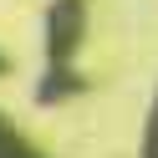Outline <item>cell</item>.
<instances>
[{"instance_id":"277c9868","label":"cell","mask_w":158,"mask_h":158,"mask_svg":"<svg viewBox=\"0 0 158 158\" xmlns=\"http://www.w3.org/2000/svg\"><path fill=\"white\" fill-rule=\"evenodd\" d=\"M138 158H158V82H153V97H148V112H143V133H138Z\"/></svg>"},{"instance_id":"7a4b0ae2","label":"cell","mask_w":158,"mask_h":158,"mask_svg":"<svg viewBox=\"0 0 158 158\" xmlns=\"http://www.w3.org/2000/svg\"><path fill=\"white\" fill-rule=\"evenodd\" d=\"M82 92H87V72L82 66H72V72H46L41 66V77H36V87H31L36 107H61V102H72V97H82Z\"/></svg>"},{"instance_id":"3957f363","label":"cell","mask_w":158,"mask_h":158,"mask_svg":"<svg viewBox=\"0 0 158 158\" xmlns=\"http://www.w3.org/2000/svg\"><path fill=\"white\" fill-rule=\"evenodd\" d=\"M0 158H46V153L31 143V138H21V127L0 112Z\"/></svg>"},{"instance_id":"6da1fadb","label":"cell","mask_w":158,"mask_h":158,"mask_svg":"<svg viewBox=\"0 0 158 158\" xmlns=\"http://www.w3.org/2000/svg\"><path fill=\"white\" fill-rule=\"evenodd\" d=\"M87 26H92V0H51L41 10V66L46 72H72L82 61Z\"/></svg>"},{"instance_id":"5b68a950","label":"cell","mask_w":158,"mask_h":158,"mask_svg":"<svg viewBox=\"0 0 158 158\" xmlns=\"http://www.w3.org/2000/svg\"><path fill=\"white\" fill-rule=\"evenodd\" d=\"M15 72V61H10V51H5V46H0V82H5V77Z\"/></svg>"}]
</instances>
